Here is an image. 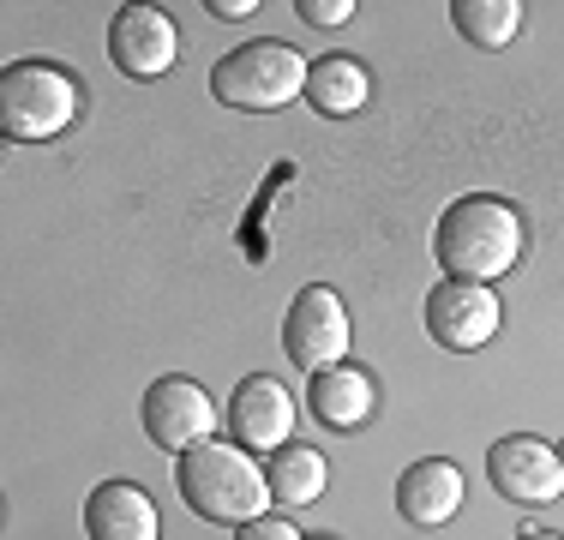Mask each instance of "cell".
<instances>
[{
	"label": "cell",
	"mask_w": 564,
	"mask_h": 540,
	"mask_svg": "<svg viewBox=\"0 0 564 540\" xmlns=\"http://www.w3.org/2000/svg\"><path fill=\"white\" fill-rule=\"evenodd\" d=\"M85 108L78 78L55 61H12L0 73V132L12 144H43L61 139Z\"/></svg>",
	"instance_id": "3"
},
{
	"label": "cell",
	"mask_w": 564,
	"mask_h": 540,
	"mask_svg": "<svg viewBox=\"0 0 564 540\" xmlns=\"http://www.w3.org/2000/svg\"><path fill=\"white\" fill-rule=\"evenodd\" d=\"M181 54V31L163 7H120L109 24V61L127 78H163Z\"/></svg>",
	"instance_id": "10"
},
{
	"label": "cell",
	"mask_w": 564,
	"mask_h": 540,
	"mask_svg": "<svg viewBox=\"0 0 564 540\" xmlns=\"http://www.w3.org/2000/svg\"><path fill=\"white\" fill-rule=\"evenodd\" d=\"M451 24L475 48H505L522 31V0H451Z\"/></svg>",
	"instance_id": "16"
},
{
	"label": "cell",
	"mask_w": 564,
	"mask_h": 540,
	"mask_svg": "<svg viewBox=\"0 0 564 540\" xmlns=\"http://www.w3.org/2000/svg\"><path fill=\"white\" fill-rule=\"evenodd\" d=\"M174 486L205 522H252L271 510V475L240 444H198L174 463Z\"/></svg>",
	"instance_id": "2"
},
{
	"label": "cell",
	"mask_w": 564,
	"mask_h": 540,
	"mask_svg": "<svg viewBox=\"0 0 564 540\" xmlns=\"http://www.w3.org/2000/svg\"><path fill=\"white\" fill-rule=\"evenodd\" d=\"M217 402H210L205 385H193V378L169 372L156 378L151 390H144V432H151L156 451L169 456H186L198 451V444H210V432H217Z\"/></svg>",
	"instance_id": "7"
},
{
	"label": "cell",
	"mask_w": 564,
	"mask_h": 540,
	"mask_svg": "<svg viewBox=\"0 0 564 540\" xmlns=\"http://www.w3.org/2000/svg\"><path fill=\"white\" fill-rule=\"evenodd\" d=\"M517 540H564V534H558V529H522Z\"/></svg>",
	"instance_id": "20"
},
{
	"label": "cell",
	"mask_w": 564,
	"mask_h": 540,
	"mask_svg": "<svg viewBox=\"0 0 564 540\" xmlns=\"http://www.w3.org/2000/svg\"><path fill=\"white\" fill-rule=\"evenodd\" d=\"M348 336H355L348 306H343L337 289H325V282H313V289L294 294L289 318H282V348H289V360H294L306 378H318L325 367H343Z\"/></svg>",
	"instance_id": "5"
},
{
	"label": "cell",
	"mask_w": 564,
	"mask_h": 540,
	"mask_svg": "<svg viewBox=\"0 0 564 540\" xmlns=\"http://www.w3.org/2000/svg\"><path fill=\"white\" fill-rule=\"evenodd\" d=\"M558 463H564V451H558Z\"/></svg>",
	"instance_id": "21"
},
{
	"label": "cell",
	"mask_w": 564,
	"mask_h": 540,
	"mask_svg": "<svg viewBox=\"0 0 564 540\" xmlns=\"http://www.w3.org/2000/svg\"><path fill=\"white\" fill-rule=\"evenodd\" d=\"M85 534L90 540H163V517H156L151 493L139 480H102L85 498Z\"/></svg>",
	"instance_id": "12"
},
{
	"label": "cell",
	"mask_w": 564,
	"mask_h": 540,
	"mask_svg": "<svg viewBox=\"0 0 564 540\" xmlns=\"http://www.w3.org/2000/svg\"><path fill=\"white\" fill-rule=\"evenodd\" d=\"M294 432V397L289 385L271 372H252L235 385V397H228V439L240 444V451H282Z\"/></svg>",
	"instance_id": "9"
},
{
	"label": "cell",
	"mask_w": 564,
	"mask_h": 540,
	"mask_svg": "<svg viewBox=\"0 0 564 540\" xmlns=\"http://www.w3.org/2000/svg\"><path fill=\"white\" fill-rule=\"evenodd\" d=\"M372 97V78L367 66L355 61V54H325V61H313V73H306V102L318 108V115H360Z\"/></svg>",
	"instance_id": "14"
},
{
	"label": "cell",
	"mask_w": 564,
	"mask_h": 540,
	"mask_svg": "<svg viewBox=\"0 0 564 540\" xmlns=\"http://www.w3.org/2000/svg\"><path fill=\"white\" fill-rule=\"evenodd\" d=\"M306 73H313V61H306L301 48H289V43H247V48L223 54V61L210 66V97H217L223 108L271 115V108L306 97Z\"/></svg>",
	"instance_id": "4"
},
{
	"label": "cell",
	"mask_w": 564,
	"mask_h": 540,
	"mask_svg": "<svg viewBox=\"0 0 564 540\" xmlns=\"http://www.w3.org/2000/svg\"><path fill=\"white\" fill-rule=\"evenodd\" d=\"M210 12H217V19H252L259 0H210Z\"/></svg>",
	"instance_id": "19"
},
{
	"label": "cell",
	"mask_w": 564,
	"mask_h": 540,
	"mask_svg": "<svg viewBox=\"0 0 564 540\" xmlns=\"http://www.w3.org/2000/svg\"><path fill=\"white\" fill-rule=\"evenodd\" d=\"M522 216L510 198H492V193H468L445 205L433 228V259L445 264V277L456 282H499L505 270H517L522 259Z\"/></svg>",
	"instance_id": "1"
},
{
	"label": "cell",
	"mask_w": 564,
	"mask_h": 540,
	"mask_svg": "<svg viewBox=\"0 0 564 540\" xmlns=\"http://www.w3.org/2000/svg\"><path fill=\"white\" fill-rule=\"evenodd\" d=\"M463 498H468V480L445 456H426V463L402 468V480H397V510L409 529H445L463 510Z\"/></svg>",
	"instance_id": "11"
},
{
	"label": "cell",
	"mask_w": 564,
	"mask_h": 540,
	"mask_svg": "<svg viewBox=\"0 0 564 540\" xmlns=\"http://www.w3.org/2000/svg\"><path fill=\"white\" fill-rule=\"evenodd\" d=\"M306 397H313V414L318 421H325L330 432H360L372 421V402H379V390H372V378L360 372V367H325L313 378V390H306Z\"/></svg>",
	"instance_id": "13"
},
{
	"label": "cell",
	"mask_w": 564,
	"mask_h": 540,
	"mask_svg": "<svg viewBox=\"0 0 564 540\" xmlns=\"http://www.w3.org/2000/svg\"><path fill=\"white\" fill-rule=\"evenodd\" d=\"M487 480L510 505H553V498H564V463H558L553 444L534 439V432H510V439L492 444Z\"/></svg>",
	"instance_id": "8"
},
{
	"label": "cell",
	"mask_w": 564,
	"mask_h": 540,
	"mask_svg": "<svg viewBox=\"0 0 564 540\" xmlns=\"http://www.w3.org/2000/svg\"><path fill=\"white\" fill-rule=\"evenodd\" d=\"M294 12H301L306 24H318V31H330V24H348V19H355V0H301Z\"/></svg>",
	"instance_id": "17"
},
{
	"label": "cell",
	"mask_w": 564,
	"mask_h": 540,
	"mask_svg": "<svg viewBox=\"0 0 564 540\" xmlns=\"http://www.w3.org/2000/svg\"><path fill=\"white\" fill-rule=\"evenodd\" d=\"M264 475H271L276 505H313V498L325 493L330 468L313 444H282V451H271V468H264Z\"/></svg>",
	"instance_id": "15"
},
{
	"label": "cell",
	"mask_w": 564,
	"mask_h": 540,
	"mask_svg": "<svg viewBox=\"0 0 564 540\" xmlns=\"http://www.w3.org/2000/svg\"><path fill=\"white\" fill-rule=\"evenodd\" d=\"M505 324V306L487 282H456L445 277L438 289H426V336L451 355H475L499 336Z\"/></svg>",
	"instance_id": "6"
},
{
	"label": "cell",
	"mask_w": 564,
	"mask_h": 540,
	"mask_svg": "<svg viewBox=\"0 0 564 540\" xmlns=\"http://www.w3.org/2000/svg\"><path fill=\"white\" fill-rule=\"evenodd\" d=\"M240 540H301V529H294V522H282L276 510H264V517L240 522Z\"/></svg>",
	"instance_id": "18"
}]
</instances>
